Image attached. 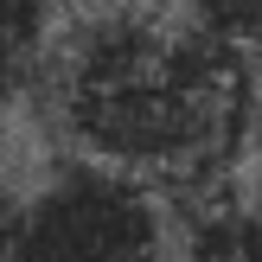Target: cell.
Wrapping results in <instances>:
<instances>
[{
    "label": "cell",
    "mask_w": 262,
    "mask_h": 262,
    "mask_svg": "<svg viewBox=\"0 0 262 262\" xmlns=\"http://www.w3.org/2000/svg\"><path fill=\"white\" fill-rule=\"evenodd\" d=\"M0 262H166V205L135 173L64 160L0 199Z\"/></svg>",
    "instance_id": "cell-2"
},
{
    "label": "cell",
    "mask_w": 262,
    "mask_h": 262,
    "mask_svg": "<svg viewBox=\"0 0 262 262\" xmlns=\"http://www.w3.org/2000/svg\"><path fill=\"white\" fill-rule=\"evenodd\" d=\"M45 0H0V96L26 90L45 64Z\"/></svg>",
    "instance_id": "cell-3"
},
{
    "label": "cell",
    "mask_w": 262,
    "mask_h": 262,
    "mask_svg": "<svg viewBox=\"0 0 262 262\" xmlns=\"http://www.w3.org/2000/svg\"><path fill=\"white\" fill-rule=\"evenodd\" d=\"M32 90H45L83 160L173 192H199L230 160L250 115L243 51L192 32L186 19L160 26L128 7L71 26V38L38 64Z\"/></svg>",
    "instance_id": "cell-1"
}]
</instances>
